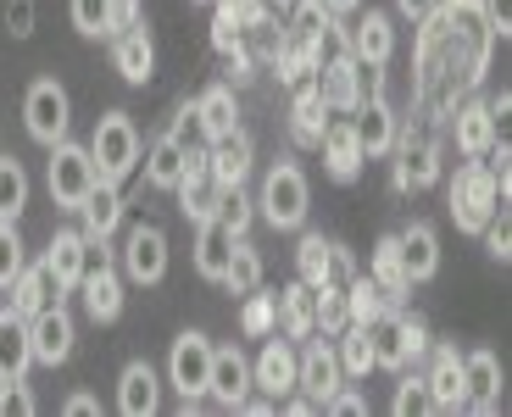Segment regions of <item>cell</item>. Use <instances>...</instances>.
I'll return each instance as SVG.
<instances>
[{
	"instance_id": "6da1fadb",
	"label": "cell",
	"mask_w": 512,
	"mask_h": 417,
	"mask_svg": "<svg viewBox=\"0 0 512 417\" xmlns=\"http://www.w3.org/2000/svg\"><path fill=\"white\" fill-rule=\"evenodd\" d=\"M368 340H373V367H390V373H401L407 362H418L429 351V334H423L418 317H401L390 306L368 323Z\"/></svg>"
},
{
	"instance_id": "7a4b0ae2",
	"label": "cell",
	"mask_w": 512,
	"mask_h": 417,
	"mask_svg": "<svg viewBox=\"0 0 512 417\" xmlns=\"http://www.w3.org/2000/svg\"><path fill=\"white\" fill-rule=\"evenodd\" d=\"M51 201L67 206V212H78L84 206V195L101 184V167H95L90 145H73V139H56L51 145Z\"/></svg>"
},
{
	"instance_id": "3957f363",
	"label": "cell",
	"mask_w": 512,
	"mask_h": 417,
	"mask_svg": "<svg viewBox=\"0 0 512 417\" xmlns=\"http://www.w3.org/2000/svg\"><path fill=\"white\" fill-rule=\"evenodd\" d=\"M501 184L490 178V167L485 162H468V167H457V178H451V217H457V228H485L490 217L501 212Z\"/></svg>"
},
{
	"instance_id": "277c9868",
	"label": "cell",
	"mask_w": 512,
	"mask_h": 417,
	"mask_svg": "<svg viewBox=\"0 0 512 417\" xmlns=\"http://www.w3.org/2000/svg\"><path fill=\"white\" fill-rule=\"evenodd\" d=\"M318 89L334 112H357L368 95H379V67L357 62V56H334V62H318Z\"/></svg>"
},
{
	"instance_id": "5b68a950",
	"label": "cell",
	"mask_w": 512,
	"mask_h": 417,
	"mask_svg": "<svg viewBox=\"0 0 512 417\" xmlns=\"http://www.w3.org/2000/svg\"><path fill=\"white\" fill-rule=\"evenodd\" d=\"M90 156H95V167H101V178L134 173V162H140V128L128 123V112H106L101 123H95Z\"/></svg>"
},
{
	"instance_id": "8992f818",
	"label": "cell",
	"mask_w": 512,
	"mask_h": 417,
	"mask_svg": "<svg viewBox=\"0 0 512 417\" xmlns=\"http://www.w3.org/2000/svg\"><path fill=\"white\" fill-rule=\"evenodd\" d=\"M307 201H312L307 173L290 167V162H279L268 173V184H262V212H268L273 228H301V223H307Z\"/></svg>"
},
{
	"instance_id": "52a82bcc",
	"label": "cell",
	"mask_w": 512,
	"mask_h": 417,
	"mask_svg": "<svg viewBox=\"0 0 512 417\" xmlns=\"http://www.w3.org/2000/svg\"><path fill=\"white\" fill-rule=\"evenodd\" d=\"M67 117H73V106H67V89L56 84V78H34L23 95V123L28 134L39 139V145H56V139H67Z\"/></svg>"
},
{
	"instance_id": "ba28073f",
	"label": "cell",
	"mask_w": 512,
	"mask_h": 417,
	"mask_svg": "<svg viewBox=\"0 0 512 417\" xmlns=\"http://www.w3.org/2000/svg\"><path fill=\"white\" fill-rule=\"evenodd\" d=\"M206 373H212V345H206V334H179L173 351H167V384H173L184 401H201Z\"/></svg>"
},
{
	"instance_id": "9c48e42d",
	"label": "cell",
	"mask_w": 512,
	"mask_h": 417,
	"mask_svg": "<svg viewBox=\"0 0 512 417\" xmlns=\"http://www.w3.org/2000/svg\"><path fill=\"white\" fill-rule=\"evenodd\" d=\"M340 379H346V373H340V356H334V345L312 340L307 351L295 356V390L307 395L312 406H323V401H329V395L340 390Z\"/></svg>"
},
{
	"instance_id": "30bf717a",
	"label": "cell",
	"mask_w": 512,
	"mask_h": 417,
	"mask_svg": "<svg viewBox=\"0 0 512 417\" xmlns=\"http://www.w3.org/2000/svg\"><path fill=\"white\" fill-rule=\"evenodd\" d=\"M123 273L134 284H162L167 278V234L156 223H140L123 245Z\"/></svg>"
},
{
	"instance_id": "8fae6325",
	"label": "cell",
	"mask_w": 512,
	"mask_h": 417,
	"mask_svg": "<svg viewBox=\"0 0 512 417\" xmlns=\"http://www.w3.org/2000/svg\"><path fill=\"white\" fill-rule=\"evenodd\" d=\"M73 317L62 312V306H45L39 317H28V351H34V362H45V367H56V362H67L73 356Z\"/></svg>"
},
{
	"instance_id": "7c38bea8",
	"label": "cell",
	"mask_w": 512,
	"mask_h": 417,
	"mask_svg": "<svg viewBox=\"0 0 512 417\" xmlns=\"http://www.w3.org/2000/svg\"><path fill=\"white\" fill-rule=\"evenodd\" d=\"M62 278L51 273V262H23V273L12 278V312L17 317H39L45 306H62Z\"/></svg>"
},
{
	"instance_id": "4fadbf2b",
	"label": "cell",
	"mask_w": 512,
	"mask_h": 417,
	"mask_svg": "<svg viewBox=\"0 0 512 417\" xmlns=\"http://www.w3.org/2000/svg\"><path fill=\"white\" fill-rule=\"evenodd\" d=\"M206 395L218 406H240L245 395H251V362H245L240 351H212V373H206Z\"/></svg>"
},
{
	"instance_id": "5bb4252c",
	"label": "cell",
	"mask_w": 512,
	"mask_h": 417,
	"mask_svg": "<svg viewBox=\"0 0 512 417\" xmlns=\"http://www.w3.org/2000/svg\"><path fill=\"white\" fill-rule=\"evenodd\" d=\"M423 384H429V401H435V412H462V406H468V384H462V356H457V351H446V345L435 351V362H429Z\"/></svg>"
},
{
	"instance_id": "9a60e30c",
	"label": "cell",
	"mask_w": 512,
	"mask_h": 417,
	"mask_svg": "<svg viewBox=\"0 0 512 417\" xmlns=\"http://www.w3.org/2000/svg\"><path fill=\"white\" fill-rule=\"evenodd\" d=\"M323 167H329V178H340V184H351V178L362 173V162H368V151H362V139L351 123H329L323 128Z\"/></svg>"
},
{
	"instance_id": "2e32d148",
	"label": "cell",
	"mask_w": 512,
	"mask_h": 417,
	"mask_svg": "<svg viewBox=\"0 0 512 417\" xmlns=\"http://www.w3.org/2000/svg\"><path fill=\"white\" fill-rule=\"evenodd\" d=\"M78 290H84V306H90L95 323H112L123 312V278H117L112 262H90L84 278H78Z\"/></svg>"
},
{
	"instance_id": "e0dca14e",
	"label": "cell",
	"mask_w": 512,
	"mask_h": 417,
	"mask_svg": "<svg viewBox=\"0 0 512 417\" xmlns=\"http://www.w3.org/2000/svg\"><path fill=\"white\" fill-rule=\"evenodd\" d=\"M251 384L268 401H284V395L295 390V351L284 340H268L262 345V356H256V367H251Z\"/></svg>"
},
{
	"instance_id": "ac0fdd59",
	"label": "cell",
	"mask_w": 512,
	"mask_h": 417,
	"mask_svg": "<svg viewBox=\"0 0 512 417\" xmlns=\"http://www.w3.org/2000/svg\"><path fill=\"white\" fill-rule=\"evenodd\" d=\"M396 251H401V267H407L412 284H423V278L440 273V240H435V228H429V223L401 228V234H396Z\"/></svg>"
},
{
	"instance_id": "d6986e66",
	"label": "cell",
	"mask_w": 512,
	"mask_h": 417,
	"mask_svg": "<svg viewBox=\"0 0 512 417\" xmlns=\"http://www.w3.org/2000/svg\"><path fill=\"white\" fill-rule=\"evenodd\" d=\"M206 167H212V184H218V190H240V178L251 173V139H245L240 128L223 134V139H212Z\"/></svg>"
},
{
	"instance_id": "ffe728a7",
	"label": "cell",
	"mask_w": 512,
	"mask_h": 417,
	"mask_svg": "<svg viewBox=\"0 0 512 417\" xmlns=\"http://www.w3.org/2000/svg\"><path fill=\"white\" fill-rule=\"evenodd\" d=\"M462 384H468V406H474V412H496V401H501V362L490 351L462 356Z\"/></svg>"
},
{
	"instance_id": "44dd1931",
	"label": "cell",
	"mask_w": 512,
	"mask_h": 417,
	"mask_svg": "<svg viewBox=\"0 0 512 417\" xmlns=\"http://www.w3.org/2000/svg\"><path fill=\"white\" fill-rule=\"evenodd\" d=\"M156 395H162V384H156L151 362H128L123 379H117V412L123 417H151Z\"/></svg>"
},
{
	"instance_id": "7402d4cb",
	"label": "cell",
	"mask_w": 512,
	"mask_h": 417,
	"mask_svg": "<svg viewBox=\"0 0 512 417\" xmlns=\"http://www.w3.org/2000/svg\"><path fill=\"white\" fill-rule=\"evenodd\" d=\"M357 139H362V151L368 156H384L390 145H396V112H390V101L384 95H368V101L357 106Z\"/></svg>"
},
{
	"instance_id": "603a6c76",
	"label": "cell",
	"mask_w": 512,
	"mask_h": 417,
	"mask_svg": "<svg viewBox=\"0 0 512 417\" xmlns=\"http://www.w3.org/2000/svg\"><path fill=\"white\" fill-rule=\"evenodd\" d=\"M229 256H234V234L218 223V217H201V240H195V273L223 284L229 273Z\"/></svg>"
},
{
	"instance_id": "cb8c5ba5",
	"label": "cell",
	"mask_w": 512,
	"mask_h": 417,
	"mask_svg": "<svg viewBox=\"0 0 512 417\" xmlns=\"http://www.w3.org/2000/svg\"><path fill=\"white\" fill-rule=\"evenodd\" d=\"M112 62H117V73H123L128 84H145V78L156 73V45H151V34H145L140 23H134V28H123V34H117Z\"/></svg>"
},
{
	"instance_id": "d4e9b609",
	"label": "cell",
	"mask_w": 512,
	"mask_h": 417,
	"mask_svg": "<svg viewBox=\"0 0 512 417\" xmlns=\"http://www.w3.org/2000/svg\"><path fill=\"white\" fill-rule=\"evenodd\" d=\"M78 212H84V234H90V240H106V234L123 223V195H117V178H101V184L84 195V206H78Z\"/></svg>"
},
{
	"instance_id": "484cf974",
	"label": "cell",
	"mask_w": 512,
	"mask_h": 417,
	"mask_svg": "<svg viewBox=\"0 0 512 417\" xmlns=\"http://www.w3.org/2000/svg\"><path fill=\"white\" fill-rule=\"evenodd\" d=\"M45 262H51V273L62 278V290H78V278H84V267H90V234L62 228V234L51 240V251H45Z\"/></svg>"
},
{
	"instance_id": "4316f807",
	"label": "cell",
	"mask_w": 512,
	"mask_h": 417,
	"mask_svg": "<svg viewBox=\"0 0 512 417\" xmlns=\"http://www.w3.org/2000/svg\"><path fill=\"white\" fill-rule=\"evenodd\" d=\"M190 117L201 123V134H206V139L234 134V128H240V112H234V89H229V84H212V89L201 95V101L190 106Z\"/></svg>"
},
{
	"instance_id": "83f0119b",
	"label": "cell",
	"mask_w": 512,
	"mask_h": 417,
	"mask_svg": "<svg viewBox=\"0 0 512 417\" xmlns=\"http://www.w3.org/2000/svg\"><path fill=\"white\" fill-rule=\"evenodd\" d=\"M390 51H396V34H390V17L384 12H368L357 28H351V56L368 67H384L390 62Z\"/></svg>"
},
{
	"instance_id": "f1b7e54d",
	"label": "cell",
	"mask_w": 512,
	"mask_h": 417,
	"mask_svg": "<svg viewBox=\"0 0 512 417\" xmlns=\"http://www.w3.org/2000/svg\"><path fill=\"white\" fill-rule=\"evenodd\" d=\"M279 317H284V334H290V340L318 334V290H312V284H290V290L279 295Z\"/></svg>"
},
{
	"instance_id": "f546056e",
	"label": "cell",
	"mask_w": 512,
	"mask_h": 417,
	"mask_svg": "<svg viewBox=\"0 0 512 417\" xmlns=\"http://www.w3.org/2000/svg\"><path fill=\"white\" fill-rule=\"evenodd\" d=\"M373 284H379V295H384V301H407L412 278H407V267H401L396 234H384V240L373 245Z\"/></svg>"
},
{
	"instance_id": "4dcf8cb0",
	"label": "cell",
	"mask_w": 512,
	"mask_h": 417,
	"mask_svg": "<svg viewBox=\"0 0 512 417\" xmlns=\"http://www.w3.org/2000/svg\"><path fill=\"white\" fill-rule=\"evenodd\" d=\"M145 178H151L156 190H179V178H184V139L179 134H162L151 145V156H145Z\"/></svg>"
},
{
	"instance_id": "1f68e13d",
	"label": "cell",
	"mask_w": 512,
	"mask_h": 417,
	"mask_svg": "<svg viewBox=\"0 0 512 417\" xmlns=\"http://www.w3.org/2000/svg\"><path fill=\"white\" fill-rule=\"evenodd\" d=\"M28 362H34V351H28V317L0 312V367H6L12 379H23Z\"/></svg>"
},
{
	"instance_id": "d6a6232c",
	"label": "cell",
	"mask_w": 512,
	"mask_h": 417,
	"mask_svg": "<svg viewBox=\"0 0 512 417\" xmlns=\"http://www.w3.org/2000/svg\"><path fill=\"white\" fill-rule=\"evenodd\" d=\"M457 145L462 156H485L496 145V112L490 106H462L457 112Z\"/></svg>"
},
{
	"instance_id": "836d02e7",
	"label": "cell",
	"mask_w": 512,
	"mask_h": 417,
	"mask_svg": "<svg viewBox=\"0 0 512 417\" xmlns=\"http://www.w3.org/2000/svg\"><path fill=\"white\" fill-rule=\"evenodd\" d=\"M323 112H329V101H323V89L318 84H301V95H295V139H301V145H318L323 139Z\"/></svg>"
},
{
	"instance_id": "e575fe53",
	"label": "cell",
	"mask_w": 512,
	"mask_h": 417,
	"mask_svg": "<svg viewBox=\"0 0 512 417\" xmlns=\"http://www.w3.org/2000/svg\"><path fill=\"white\" fill-rule=\"evenodd\" d=\"M323 23H329V6H323V0H301V6H295L290 45H301V51H312L323 62Z\"/></svg>"
},
{
	"instance_id": "d590c367",
	"label": "cell",
	"mask_w": 512,
	"mask_h": 417,
	"mask_svg": "<svg viewBox=\"0 0 512 417\" xmlns=\"http://www.w3.org/2000/svg\"><path fill=\"white\" fill-rule=\"evenodd\" d=\"M340 373H351V379H368L373 373V340H368V329L362 323H346L340 329Z\"/></svg>"
},
{
	"instance_id": "8d00e7d4",
	"label": "cell",
	"mask_w": 512,
	"mask_h": 417,
	"mask_svg": "<svg viewBox=\"0 0 512 417\" xmlns=\"http://www.w3.org/2000/svg\"><path fill=\"white\" fill-rule=\"evenodd\" d=\"M23 206H28V173H23V162H17V156H0V217H6V223H17V217H23Z\"/></svg>"
},
{
	"instance_id": "74e56055",
	"label": "cell",
	"mask_w": 512,
	"mask_h": 417,
	"mask_svg": "<svg viewBox=\"0 0 512 417\" xmlns=\"http://www.w3.org/2000/svg\"><path fill=\"white\" fill-rule=\"evenodd\" d=\"M223 284H229L234 295L262 290V256H256L245 240H234V256H229V273H223Z\"/></svg>"
},
{
	"instance_id": "f35d334b",
	"label": "cell",
	"mask_w": 512,
	"mask_h": 417,
	"mask_svg": "<svg viewBox=\"0 0 512 417\" xmlns=\"http://www.w3.org/2000/svg\"><path fill=\"white\" fill-rule=\"evenodd\" d=\"M295 262H301V284H312V290H318L323 278H334V245L323 240V234H307Z\"/></svg>"
},
{
	"instance_id": "ab89813d",
	"label": "cell",
	"mask_w": 512,
	"mask_h": 417,
	"mask_svg": "<svg viewBox=\"0 0 512 417\" xmlns=\"http://www.w3.org/2000/svg\"><path fill=\"white\" fill-rule=\"evenodd\" d=\"M384 306H390V301L379 295V284H373V278H351V284H346V317H351V323H362V329H368Z\"/></svg>"
},
{
	"instance_id": "60d3db41",
	"label": "cell",
	"mask_w": 512,
	"mask_h": 417,
	"mask_svg": "<svg viewBox=\"0 0 512 417\" xmlns=\"http://www.w3.org/2000/svg\"><path fill=\"white\" fill-rule=\"evenodd\" d=\"M429 178H435V151H429V145H401V167H396V184L401 190H418V184H429Z\"/></svg>"
},
{
	"instance_id": "b9f144b4",
	"label": "cell",
	"mask_w": 512,
	"mask_h": 417,
	"mask_svg": "<svg viewBox=\"0 0 512 417\" xmlns=\"http://www.w3.org/2000/svg\"><path fill=\"white\" fill-rule=\"evenodd\" d=\"M112 6H117V0H67V12H73V28H78L84 39L112 34Z\"/></svg>"
},
{
	"instance_id": "7bdbcfd3",
	"label": "cell",
	"mask_w": 512,
	"mask_h": 417,
	"mask_svg": "<svg viewBox=\"0 0 512 417\" xmlns=\"http://www.w3.org/2000/svg\"><path fill=\"white\" fill-rule=\"evenodd\" d=\"M346 323H351V317H346V290H340L334 278H323V284H318V329L323 334H340Z\"/></svg>"
},
{
	"instance_id": "ee69618b",
	"label": "cell",
	"mask_w": 512,
	"mask_h": 417,
	"mask_svg": "<svg viewBox=\"0 0 512 417\" xmlns=\"http://www.w3.org/2000/svg\"><path fill=\"white\" fill-rule=\"evenodd\" d=\"M23 240H17V223H6L0 217V290H12V278L23 273Z\"/></svg>"
},
{
	"instance_id": "f6af8a7d",
	"label": "cell",
	"mask_w": 512,
	"mask_h": 417,
	"mask_svg": "<svg viewBox=\"0 0 512 417\" xmlns=\"http://www.w3.org/2000/svg\"><path fill=\"white\" fill-rule=\"evenodd\" d=\"M212 217H218V223L229 228L234 240H245V228H251V206H245V195H240V190H223V195H218V206H212Z\"/></svg>"
},
{
	"instance_id": "bcb514c9",
	"label": "cell",
	"mask_w": 512,
	"mask_h": 417,
	"mask_svg": "<svg viewBox=\"0 0 512 417\" xmlns=\"http://www.w3.org/2000/svg\"><path fill=\"white\" fill-rule=\"evenodd\" d=\"M396 412H401V417H412V412H435V401H429V384H423V379H401V390H396Z\"/></svg>"
},
{
	"instance_id": "7dc6e473",
	"label": "cell",
	"mask_w": 512,
	"mask_h": 417,
	"mask_svg": "<svg viewBox=\"0 0 512 417\" xmlns=\"http://www.w3.org/2000/svg\"><path fill=\"white\" fill-rule=\"evenodd\" d=\"M245 301H251V306H245V329H251V334H268V329H273V295L251 290Z\"/></svg>"
},
{
	"instance_id": "c3c4849f",
	"label": "cell",
	"mask_w": 512,
	"mask_h": 417,
	"mask_svg": "<svg viewBox=\"0 0 512 417\" xmlns=\"http://www.w3.org/2000/svg\"><path fill=\"white\" fill-rule=\"evenodd\" d=\"M323 406H329V412H368V401H362V395H340V390H334Z\"/></svg>"
},
{
	"instance_id": "681fc988",
	"label": "cell",
	"mask_w": 512,
	"mask_h": 417,
	"mask_svg": "<svg viewBox=\"0 0 512 417\" xmlns=\"http://www.w3.org/2000/svg\"><path fill=\"white\" fill-rule=\"evenodd\" d=\"M396 6H401V12L412 17V23H423V17H429V12H435V6H440V0H396Z\"/></svg>"
},
{
	"instance_id": "f907efd6",
	"label": "cell",
	"mask_w": 512,
	"mask_h": 417,
	"mask_svg": "<svg viewBox=\"0 0 512 417\" xmlns=\"http://www.w3.org/2000/svg\"><path fill=\"white\" fill-rule=\"evenodd\" d=\"M12 34H28V0H17V6H12Z\"/></svg>"
},
{
	"instance_id": "816d5d0a",
	"label": "cell",
	"mask_w": 512,
	"mask_h": 417,
	"mask_svg": "<svg viewBox=\"0 0 512 417\" xmlns=\"http://www.w3.org/2000/svg\"><path fill=\"white\" fill-rule=\"evenodd\" d=\"M67 412L84 417V412H95V401H90V395H73V401H67Z\"/></svg>"
},
{
	"instance_id": "f5cc1de1",
	"label": "cell",
	"mask_w": 512,
	"mask_h": 417,
	"mask_svg": "<svg viewBox=\"0 0 512 417\" xmlns=\"http://www.w3.org/2000/svg\"><path fill=\"white\" fill-rule=\"evenodd\" d=\"M323 6H329V12H357L362 0H323Z\"/></svg>"
},
{
	"instance_id": "db71d44e",
	"label": "cell",
	"mask_w": 512,
	"mask_h": 417,
	"mask_svg": "<svg viewBox=\"0 0 512 417\" xmlns=\"http://www.w3.org/2000/svg\"><path fill=\"white\" fill-rule=\"evenodd\" d=\"M12 384H17V379L6 373V367H0V401H6V390H12Z\"/></svg>"
},
{
	"instance_id": "11a10c76",
	"label": "cell",
	"mask_w": 512,
	"mask_h": 417,
	"mask_svg": "<svg viewBox=\"0 0 512 417\" xmlns=\"http://www.w3.org/2000/svg\"><path fill=\"white\" fill-rule=\"evenodd\" d=\"M195 6H218V0H195Z\"/></svg>"
}]
</instances>
